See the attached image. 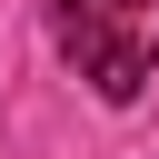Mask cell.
Returning a JSON list of instances; mask_svg holds the SVG:
<instances>
[{
  "mask_svg": "<svg viewBox=\"0 0 159 159\" xmlns=\"http://www.w3.org/2000/svg\"><path fill=\"white\" fill-rule=\"evenodd\" d=\"M50 40L99 99H139L159 70V0H50Z\"/></svg>",
  "mask_w": 159,
  "mask_h": 159,
  "instance_id": "1",
  "label": "cell"
}]
</instances>
